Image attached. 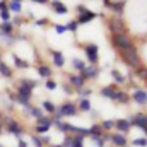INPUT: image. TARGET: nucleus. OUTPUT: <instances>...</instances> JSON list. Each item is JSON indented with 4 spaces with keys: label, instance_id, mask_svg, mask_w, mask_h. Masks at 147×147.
<instances>
[{
    "label": "nucleus",
    "instance_id": "1",
    "mask_svg": "<svg viewBox=\"0 0 147 147\" xmlns=\"http://www.w3.org/2000/svg\"><path fill=\"white\" fill-rule=\"evenodd\" d=\"M111 45L115 48H118L120 51H125V50H134L135 45L127 34H111Z\"/></svg>",
    "mask_w": 147,
    "mask_h": 147
},
{
    "label": "nucleus",
    "instance_id": "2",
    "mask_svg": "<svg viewBox=\"0 0 147 147\" xmlns=\"http://www.w3.org/2000/svg\"><path fill=\"white\" fill-rule=\"evenodd\" d=\"M120 57H121L123 62H125L128 67H132V69H139V67H142V63H140V57H139V53H137L135 48H134V50L120 51Z\"/></svg>",
    "mask_w": 147,
    "mask_h": 147
},
{
    "label": "nucleus",
    "instance_id": "3",
    "mask_svg": "<svg viewBox=\"0 0 147 147\" xmlns=\"http://www.w3.org/2000/svg\"><path fill=\"white\" fill-rule=\"evenodd\" d=\"M77 111H79L77 110V105H74L72 101H67V103L60 105L55 110V118L57 120H62V116H75V115H79Z\"/></svg>",
    "mask_w": 147,
    "mask_h": 147
},
{
    "label": "nucleus",
    "instance_id": "4",
    "mask_svg": "<svg viewBox=\"0 0 147 147\" xmlns=\"http://www.w3.org/2000/svg\"><path fill=\"white\" fill-rule=\"evenodd\" d=\"M108 29H110L111 34H125V31H127L125 21L120 16H113L108 21Z\"/></svg>",
    "mask_w": 147,
    "mask_h": 147
},
{
    "label": "nucleus",
    "instance_id": "5",
    "mask_svg": "<svg viewBox=\"0 0 147 147\" xmlns=\"http://www.w3.org/2000/svg\"><path fill=\"white\" fill-rule=\"evenodd\" d=\"M77 12H79V16H77V19H75V22H77V24H86V22H91L92 19H96V17H98V14H96V12H92V10L86 9L84 5H79V7H77Z\"/></svg>",
    "mask_w": 147,
    "mask_h": 147
},
{
    "label": "nucleus",
    "instance_id": "6",
    "mask_svg": "<svg viewBox=\"0 0 147 147\" xmlns=\"http://www.w3.org/2000/svg\"><path fill=\"white\" fill-rule=\"evenodd\" d=\"M5 125H7V132H9V134L16 135L17 139H22L24 130H22V127H21L19 123H16V121H14V120H10V118H5Z\"/></svg>",
    "mask_w": 147,
    "mask_h": 147
},
{
    "label": "nucleus",
    "instance_id": "7",
    "mask_svg": "<svg viewBox=\"0 0 147 147\" xmlns=\"http://www.w3.org/2000/svg\"><path fill=\"white\" fill-rule=\"evenodd\" d=\"M84 48V51H86V57H87V60L92 63V65H96L98 63V46L94 45V43H89V45H84L82 46Z\"/></svg>",
    "mask_w": 147,
    "mask_h": 147
},
{
    "label": "nucleus",
    "instance_id": "8",
    "mask_svg": "<svg viewBox=\"0 0 147 147\" xmlns=\"http://www.w3.org/2000/svg\"><path fill=\"white\" fill-rule=\"evenodd\" d=\"M128 121H130V125H135V127H139L140 130H146L147 128V116L146 115H142V113L134 115Z\"/></svg>",
    "mask_w": 147,
    "mask_h": 147
},
{
    "label": "nucleus",
    "instance_id": "9",
    "mask_svg": "<svg viewBox=\"0 0 147 147\" xmlns=\"http://www.w3.org/2000/svg\"><path fill=\"white\" fill-rule=\"evenodd\" d=\"M103 5L111 9L116 16H121V12L125 10V2H110V0H103Z\"/></svg>",
    "mask_w": 147,
    "mask_h": 147
},
{
    "label": "nucleus",
    "instance_id": "10",
    "mask_svg": "<svg viewBox=\"0 0 147 147\" xmlns=\"http://www.w3.org/2000/svg\"><path fill=\"white\" fill-rule=\"evenodd\" d=\"M132 99H134L137 105H147V91L135 89V92L132 94Z\"/></svg>",
    "mask_w": 147,
    "mask_h": 147
},
{
    "label": "nucleus",
    "instance_id": "11",
    "mask_svg": "<svg viewBox=\"0 0 147 147\" xmlns=\"http://www.w3.org/2000/svg\"><path fill=\"white\" fill-rule=\"evenodd\" d=\"M108 139H110L115 146H118V147H127V146H128V140H127V139H125V135H121V134H113V135H110Z\"/></svg>",
    "mask_w": 147,
    "mask_h": 147
},
{
    "label": "nucleus",
    "instance_id": "12",
    "mask_svg": "<svg viewBox=\"0 0 147 147\" xmlns=\"http://www.w3.org/2000/svg\"><path fill=\"white\" fill-rule=\"evenodd\" d=\"M115 128H116L118 132H121V134H128L130 128H132V125H130L128 120H116V121H115Z\"/></svg>",
    "mask_w": 147,
    "mask_h": 147
},
{
    "label": "nucleus",
    "instance_id": "13",
    "mask_svg": "<svg viewBox=\"0 0 147 147\" xmlns=\"http://www.w3.org/2000/svg\"><path fill=\"white\" fill-rule=\"evenodd\" d=\"M98 75V69L94 67V65H91V67H86L82 72H80V77L86 80V79H94Z\"/></svg>",
    "mask_w": 147,
    "mask_h": 147
},
{
    "label": "nucleus",
    "instance_id": "14",
    "mask_svg": "<svg viewBox=\"0 0 147 147\" xmlns=\"http://www.w3.org/2000/svg\"><path fill=\"white\" fill-rule=\"evenodd\" d=\"M116 92H118V89H116L115 86H106V87H103V89H101V96L110 98V99H115Z\"/></svg>",
    "mask_w": 147,
    "mask_h": 147
},
{
    "label": "nucleus",
    "instance_id": "15",
    "mask_svg": "<svg viewBox=\"0 0 147 147\" xmlns=\"http://www.w3.org/2000/svg\"><path fill=\"white\" fill-rule=\"evenodd\" d=\"M69 80H70V84H72L77 91H79V89H82V87H84V82H86L80 75H74V74L69 77Z\"/></svg>",
    "mask_w": 147,
    "mask_h": 147
},
{
    "label": "nucleus",
    "instance_id": "16",
    "mask_svg": "<svg viewBox=\"0 0 147 147\" xmlns=\"http://www.w3.org/2000/svg\"><path fill=\"white\" fill-rule=\"evenodd\" d=\"M51 123L60 130V132H63V134H69V128H70V123H65V121H62V120H57V118H53L51 120Z\"/></svg>",
    "mask_w": 147,
    "mask_h": 147
},
{
    "label": "nucleus",
    "instance_id": "17",
    "mask_svg": "<svg viewBox=\"0 0 147 147\" xmlns=\"http://www.w3.org/2000/svg\"><path fill=\"white\" fill-rule=\"evenodd\" d=\"M50 5H51V9L55 10V12H58V14H67L69 12V9L62 3V2H58V0H55V2H50Z\"/></svg>",
    "mask_w": 147,
    "mask_h": 147
},
{
    "label": "nucleus",
    "instance_id": "18",
    "mask_svg": "<svg viewBox=\"0 0 147 147\" xmlns=\"http://www.w3.org/2000/svg\"><path fill=\"white\" fill-rule=\"evenodd\" d=\"M7 9H9V12L12 10V12H21L22 10V5H21V2L19 0H10V2H7Z\"/></svg>",
    "mask_w": 147,
    "mask_h": 147
},
{
    "label": "nucleus",
    "instance_id": "19",
    "mask_svg": "<svg viewBox=\"0 0 147 147\" xmlns=\"http://www.w3.org/2000/svg\"><path fill=\"white\" fill-rule=\"evenodd\" d=\"M51 118H48V116H41V118H38L36 120V127H43V128H51Z\"/></svg>",
    "mask_w": 147,
    "mask_h": 147
},
{
    "label": "nucleus",
    "instance_id": "20",
    "mask_svg": "<svg viewBox=\"0 0 147 147\" xmlns=\"http://www.w3.org/2000/svg\"><path fill=\"white\" fill-rule=\"evenodd\" d=\"M115 101H118V103H121V105H128V103H130V96H128L127 92L118 91L116 96H115Z\"/></svg>",
    "mask_w": 147,
    "mask_h": 147
},
{
    "label": "nucleus",
    "instance_id": "21",
    "mask_svg": "<svg viewBox=\"0 0 147 147\" xmlns=\"http://www.w3.org/2000/svg\"><path fill=\"white\" fill-rule=\"evenodd\" d=\"M12 34V24L10 22H2L0 24V36H10Z\"/></svg>",
    "mask_w": 147,
    "mask_h": 147
},
{
    "label": "nucleus",
    "instance_id": "22",
    "mask_svg": "<svg viewBox=\"0 0 147 147\" xmlns=\"http://www.w3.org/2000/svg\"><path fill=\"white\" fill-rule=\"evenodd\" d=\"M51 55H53V62H55V65H57V67H63V63H65L63 55H62L60 51H51Z\"/></svg>",
    "mask_w": 147,
    "mask_h": 147
},
{
    "label": "nucleus",
    "instance_id": "23",
    "mask_svg": "<svg viewBox=\"0 0 147 147\" xmlns=\"http://www.w3.org/2000/svg\"><path fill=\"white\" fill-rule=\"evenodd\" d=\"M38 74H39V77H43V79H50L51 69H50L48 65H39V67H38Z\"/></svg>",
    "mask_w": 147,
    "mask_h": 147
},
{
    "label": "nucleus",
    "instance_id": "24",
    "mask_svg": "<svg viewBox=\"0 0 147 147\" xmlns=\"http://www.w3.org/2000/svg\"><path fill=\"white\" fill-rule=\"evenodd\" d=\"M31 89H28V87H24V86H21V84H17V96H22V98H31Z\"/></svg>",
    "mask_w": 147,
    "mask_h": 147
},
{
    "label": "nucleus",
    "instance_id": "25",
    "mask_svg": "<svg viewBox=\"0 0 147 147\" xmlns=\"http://www.w3.org/2000/svg\"><path fill=\"white\" fill-rule=\"evenodd\" d=\"M89 135H91V137H103V128H101V125H92V127L89 128Z\"/></svg>",
    "mask_w": 147,
    "mask_h": 147
},
{
    "label": "nucleus",
    "instance_id": "26",
    "mask_svg": "<svg viewBox=\"0 0 147 147\" xmlns=\"http://www.w3.org/2000/svg\"><path fill=\"white\" fill-rule=\"evenodd\" d=\"M0 75L2 77H12V69L3 62H0Z\"/></svg>",
    "mask_w": 147,
    "mask_h": 147
},
{
    "label": "nucleus",
    "instance_id": "27",
    "mask_svg": "<svg viewBox=\"0 0 147 147\" xmlns=\"http://www.w3.org/2000/svg\"><path fill=\"white\" fill-rule=\"evenodd\" d=\"M12 58H14L16 67H19V69H28V67H29V63H28V62H24L22 58H19L17 55H12Z\"/></svg>",
    "mask_w": 147,
    "mask_h": 147
},
{
    "label": "nucleus",
    "instance_id": "28",
    "mask_svg": "<svg viewBox=\"0 0 147 147\" xmlns=\"http://www.w3.org/2000/svg\"><path fill=\"white\" fill-rule=\"evenodd\" d=\"M77 110L86 111V113H87V111H91V101H89V99H80V101H79V108H77Z\"/></svg>",
    "mask_w": 147,
    "mask_h": 147
},
{
    "label": "nucleus",
    "instance_id": "29",
    "mask_svg": "<svg viewBox=\"0 0 147 147\" xmlns=\"http://www.w3.org/2000/svg\"><path fill=\"white\" fill-rule=\"evenodd\" d=\"M19 84H21V86H24V87H28V89H31V91H33V89L38 86L36 80H31V79H22Z\"/></svg>",
    "mask_w": 147,
    "mask_h": 147
},
{
    "label": "nucleus",
    "instance_id": "30",
    "mask_svg": "<svg viewBox=\"0 0 147 147\" xmlns=\"http://www.w3.org/2000/svg\"><path fill=\"white\" fill-rule=\"evenodd\" d=\"M72 67L75 70H79V72H82L84 69H86V63L82 62V60H79V58H72Z\"/></svg>",
    "mask_w": 147,
    "mask_h": 147
},
{
    "label": "nucleus",
    "instance_id": "31",
    "mask_svg": "<svg viewBox=\"0 0 147 147\" xmlns=\"http://www.w3.org/2000/svg\"><path fill=\"white\" fill-rule=\"evenodd\" d=\"M12 99L16 101V103H19V105H22V106H26V108H29V99L28 98H22V96H12Z\"/></svg>",
    "mask_w": 147,
    "mask_h": 147
},
{
    "label": "nucleus",
    "instance_id": "32",
    "mask_svg": "<svg viewBox=\"0 0 147 147\" xmlns=\"http://www.w3.org/2000/svg\"><path fill=\"white\" fill-rule=\"evenodd\" d=\"M28 110H29V115H31V116H34V118H41V116H43V113H41V110H39V108H36V106H29V108H28Z\"/></svg>",
    "mask_w": 147,
    "mask_h": 147
},
{
    "label": "nucleus",
    "instance_id": "33",
    "mask_svg": "<svg viewBox=\"0 0 147 147\" xmlns=\"http://www.w3.org/2000/svg\"><path fill=\"white\" fill-rule=\"evenodd\" d=\"M43 108L48 111V113H55V110H57V106L51 101H43Z\"/></svg>",
    "mask_w": 147,
    "mask_h": 147
},
{
    "label": "nucleus",
    "instance_id": "34",
    "mask_svg": "<svg viewBox=\"0 0 147 147\" xmlns=\"http://www.w3.org/2000/svg\"><path fill=\"white\" fill-rule=\"evenodd\" d=\"M101 128H103V130H111V128H115V120H105V121L101 123Z\"/></svg>",
    "mask_w": 147,
    "mask_h": 147
},
{
    "label": "nucleus",
    "instance_id": "35",
    "mask_svg": "<svg viewBox=\"0 0 147 147\" xmlns=\"http://www.w3.org/2000/svg\"><path fill=\"white\" fill-rule=\"evenodd\" d=\"M92 142L96 147H105V137H92Z\"/></svg>",
    "mask_w": 147,
    "mask_h": 147
},
{
    "label": "nucleus",
    "instance_id": "36",
    "mask_svg": "<svg viewBox=\"0 0 147 147\" xmlns=\"http://www.w3.org/2000/svg\"><path fill=\"white\" fill-rule=\"evenodd\" d=\"M137 75L142 77L144 80H147V67H139V69H137Z\"/></svg>",
    "mask_w": 147,
    "mask_h": 147
},
{
    "label": "nucleus",
    "instance_id": "37",
    "mask_svg": "<svg viewBox=\"0 0 147 147\" xmlns=\"http://www.w3.org/2000/svg\"><path fill=\"white\" fill-rule=\"evenodd\" d=\"M111 77H113V79H115V80H116L118 84H121V82H125V79H123V77H121V75L118 74V70H113V72H111Z\"/></svg>",
    "mask_w": 147,
    "mask_h": 147
},
{
    "label": "nucleus",
    "instance_id": "38",
    "mask_svg": "<svg viewBox=\"0 0 147 147\" xmlns=\"http://www.w3.org/2000/svg\"><path fill=\"white\" fill-rule=\"evenodd\" d=\"M0 17H2V22H10V12L9 10L0 12Z\"/></svg>",
    "mask_w": 147,
    "mask_h": 147
},
{
    "label": "nucleus",
    "instance_id": "39",
    "mask_svg": "<svg viewBox=\"0 0 147 147\" xmlns=\"http://www.w3.org/2000/svg\"><path fill=\"white\" fill-rule=\"evenodd\" d=\"M46 89H48V91H55V89H57V84H55V80H51V79H46Z\"/></svg>",
    "mask_w": 147,
    "mask_h": 147
},
{
    "label": "nucleus",
    "instance_id": "40",
    "mask_svg": "<svg viewBox=\"0 0 147 147\" xmlns=\"http://www.w3.org/2000/svg\"><path fill=\"white\" fill-rule=\"evenodd\" d=\"M79 94L82 96V99H87V98L91 96V89H84V87H82V89H79Z\"/></svg>",
    "mask_w": 147,
    "mask_h": 147
},
{
    "label": "nucleus",
    "instance_id": "41",
    "mask_svg": "<svg viewBox=\"0 0 147 147\" xmlns=\"http://www.w3.org/2000/svg\"><path fill=\"white\" fill-rule=\"evenodd\" d=\"M134 146H142V147H146V146H147V139H146V137L135 139V140H134Z\"/></svg>",
    "mask_w": 147,
    "mask_h": 147
},
{
    "label": "nucleus",
    "instance_id": "42",
    "mask_svg": "<svg viewBox=\"0 0 147 147\" xmlns=\"http://www.w3.org/2000/svg\"><path fill=\"white\" fill-rule=\"evenodd\" d=\"M77 26H79V24H77L75 21H70L65 28H67V31H72V33H75V31H77Z\"/></svg>",
    "mask_w": 147,
    "mask_h": 147
},
{
    "label": "nucleus",
    "instance_id": "43",
    "mask_svg": "<svg viewBox=\"0 0 147 147\" xmlns=\"http://www.w3.org/2000/svg\"><path fill=\"white\" fill-rule=\"evenodd\" d=\"M55 31H57L58 34H63V33L67 31V28H65V26H62V24H55Z\"/></svg>",
    "mask_w": 147,
    "mask_h": 147
},
{
    "label": "nucleus",
    "instance_id": "44",
    "mask_svg": "<svg viewBox=\"0 0 147 147\" xmlns=\"http://www.w3.org/2000/svg\"><path fill=\"white\" fill-rule=\"evenodd\" d=\"M33 142H34V146L36 147H43V142H41L39 137H33Z\"/></svg>",
    "mask_w": 147,
    "mask_h": 147
},
{
    "label": "nucleus",
    "instance_id": "45",
    "mask_svg": "<svg viewBox=\"0 0 147 147\" xmlns=\"http://www.w3.org/2000/svg\"><path fill=\"white\" fill-rule=\"evenodd\" d=\"M48 130H50V128H43V127H36V132H38V134H46Z\"/></svg>",
    "mask_w": 147,
    "mask_h": 147
},
{
    "label": "nucleus",
    "instance_id": "46",
    "mask_svg": "<svg viewBox=\"0 0 147 147\" xmlns=\"http://www.w3.org/2000/svg\"><path fill=\"white\" fill-rule=\"evenodd\" d=\"M3 10H9L7 9V2H0V12H3Z\"/></svg>",
    "mask_w": 147,
    "mask_h": 147
},
{
    "label": "nucleus",
    "instance_id": "47",
    "mask_svg": "<svg viewBox=\"0 0 147 147\" xmlns=\"http://www.w3.org/2000/svg\"><path fill=\"white\" fill-rule=\"evenodd\" d=\"M17 147H28V144H26V140L19 139V140H17Z\"/></svg>",
    "mask_w": 147,
    "mask_h": 147
},
{
    "label": "nucleus",
    "instance_id": "48",
    "mask_svg": "<svg viewBox=\"0 0 147 147\" xmlns=\"http://www.w3.org/2000/svg\"><path fill=\"white\" fill-rule=\"evenodd\" d=\"M38 26H43V24H48V19H39V21H36Z\"/></svg>",
    "mask_w": 147,
    "mask_h": 147
},
{
    "label": "nucleus",
    "instance_id": "49",
    "mask_svg": "<svg viewBox=\"0 0 147 147\" xmlns=\"http://www.w3.org/2000/svg\"><path fill=\"white\" fill-rule=\"evenodd\" d=\"M41 142H43V144H48V142H50V137H48V135H46V137H43V139H41Z\"/></svg>",
    "mask_w": 147,
    "mask_h": 147
},
{
    "label": "nucleus",
    "instance_id": "50",
    "mask_svg": "<svg viewBox=\"0 0 147 147\" xmlns=\"http://www.w3.org/2000/svg\"><path fill=\"white\" fill-rule=\"evenodd\" d=\"M63 89H65V92H72V89L69 87V84H65V86H63Z\"/></svg>",
    "mask_w": 147,
    "mask_h": 147
},
{
    "label": "nucleus",
    "instance_id": "51",
    "mask_svg": "<svg viewBox=\"0 0 147 147\" xmlns=\"http://www.w3.org/2000/svg\"><path fill=\"white\" fill-rule=\"evenodd\" d=\"M33 3H46V0H33Z\"/></svg>",
    "mask_w": 147,
    "mask_h": 147
},
{
    "label": "nucleus",
    "instance_id": "52",
    "mask_svg": "<svg viewBox=\"0 0 147 147\" xmlns=\"http://www.w3.org/2000/svg\"><path fill=\"white\" fill-rule=\"evenodd\" d=\"M51 147H62V146H51Z\"/></svg>",
    "mask_w": 147,
    "mask_h": 147
},
{
    "label": "nucleus",
    "instance_id": "53",
    "mask_svg": "<svg viewBox=\"0 0 147 147\" xmlns=\"http://www.w3.org/2000/svg\"><path fill=\"white\" fill-rule=\"evenodd\" d=\"M0 135H2V127H0Z\"/></svg>",
    "mask_w": 147,
    "mask_h": 147
},
{
    "label": "nucleus",
    "instance_id": "54",
    "mask_svg": "<svg viewBox=\"0 0 147 147\" xmlns=\"http://www.w3.org/2000/svg\"><path fill=\"white\" fill-rule=\"evenodd\" d=\"M0 118H2V116H0Z\"/></svg>",
    "mask_w": 147,
    "mask_h": 147
},
{
    "label": "nucleus",
    "instance_id": "55",
    "mask_svg": "<svg viewBox=\"0 0 147 147\" xmlns=\"http://www.w3.org/2000/svg\"><path fill=\"white\" fill-rule=\"evenodd\" d=\"M0 147H2V146H0Z\"/></svg>",
    "mask_w": 147,
    "mask_h": 147
}]
</instances>
